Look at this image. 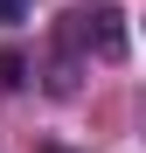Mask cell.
<instances>
[{
	"label": "cell",
	"mask_w": 146,
	"mask_h": 153,
	"mask_svg": "<svg viewBox=\"0 0 146 153\" xmlns=\"http://www.w3.org/2000/svg\"><path fill=\"white\" fill-rule=\"evenodd\" d=\"M42 153H70V146H42Z\"/></svg>",
	"instance_id": "5b68a950"
},
{
	"label": "cell",
	"mask_w": 146,
	"mask_h": 153,
	"mask_svg": "<svg viewBox=\"0 0 146 153\" xmlns=\"http://www.w3.org/2000/svg\"><path fill=\"white\" fill-rule=\"evenodd\" d=\"M28 56H21V49H0V91H21V84H28Z\"/></svg>",
	"instance_id": "3957f363"
},
{
	"label": "cell",
	"mask_w": 146,
	"mask_h": 153,
	"mask_svg": "<svg viewBox=\"0 0 146 153\" xmlns=\"http://www.w3.org/2000/svg\"><path fill=\"white\" fill-rule=\"evenodd\" d=\"M77 76H84V63L70 56V49H56V56L42 63V84H49V97H70V91H77Z\"/></svg>",
	"instance_id": "7a4b0ae2"
},
{
	"label": "cell",
	"mask_w": 146,
	"mask_h": 153,
	"mask_svg": "<svg viewBox=\"0 0 146 153\" xmlns=\"http://www.w3.org/2000/svg\"><path fill=\"white\" fill-rule=\"evenodd\" d=\"M63 49L70 56H97V63H125V49H132V21L118 0H84V7H70L63 14Z\"/></svg>",
	"instance_id": "6da1fadb"
},
{
	"label": "cell",
	"mask_w": 146,
	"mask_h": 153,
	"mask_svg": "<svg viewBox=\"0 0 146 153\" xmlns=\"http://www.w3.org/2000/svg\"><path fill=\"white\" fill-rule=\"evenodd\" d=\"M14 21H28V0H0V28H14Z\"/></svg>",
	"instance_id": "277c9868"
}]
</instances>
